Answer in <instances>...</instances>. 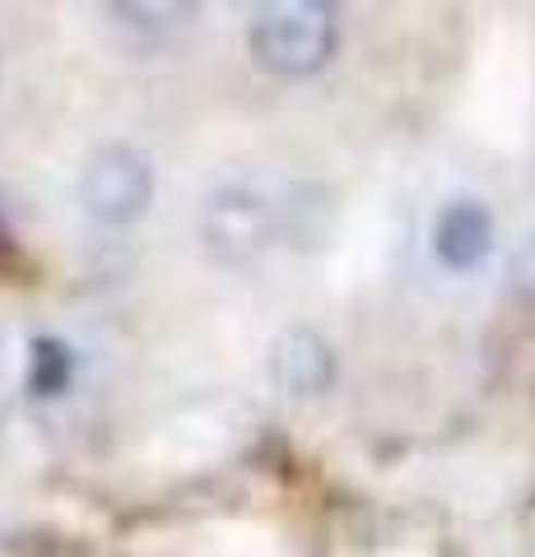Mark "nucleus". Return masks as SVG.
Masks as SVG:
<instances>
[{
  "label": "nucleus",
  "instance_id": "1",
  "mask_svg": "<svg viewBox=\"0 0 535 557\" xmlns=\"http://www.w3.org/2000/svg\"><path fill=\"white\" fill-rule=\"evenodd\" d=\"M340 47V20L336 5L321 0H275L256 5L247 24V51L252 61L280 79H303L331 65Z\"/></svg>",
  "mask_w": 535,
  "mask_h": 557
},
{
  "label": "nucleus",
  "instance_id": "2",
  "mask_svg": "<svg viewBox=\"0 0 535 557\" xmlns=\"http://www.w3.org/2000/svg\"><path fill=\"white\" fill-rule=\"evenodd\" d=\"M80 205L102 228H126L154 205V163L135 145H98L80 168Z\"/></svg>",
  "mask_w": 535,
  "mask_h": 557
},
{
  "label": "nucleus",
  "instance_id": "3",
  "mask_svg": "<svg viewBox=\"0 0 535 557\" xmlns=\"http://www.w3.org/2000/svg\"><path fill=\"white\" fill-rule=\"evenodd\" d=\"M494 209L479 196H452L434 214V256L442 270L471 274L494 251Z\"/></svg>",
  "mask_w": 535,
  "mask_h": 557
},
{
  "label": "nucleus",
  "instance_id": "4",
  "mask_svg": "<svg viewBox=\"0 0 535 557\" xmlns=\"http://www.w3.org/2000/svg\"><path fill=\"white\" fill-rule=\"evenodd\" d=\"M205 237L229 260H247L270 242V205L252 186H229L205 205Z\"/></svg>",
  "mask_w": 535,
  "mask_h": 557
},
{
  "label": "nucleus",
  "instance_id": "5",
  "mask_svg": "<svg viewBox=\"0 0 535 557\" xmlns=\"http://www.w3.org/2000/svg\"><path fill=\"white\" fill-rule=\"evenodd\" d=\"M270 381L275 391L313 399L336 381V354L317 330H284L280 339L270 344Z\"/></svg>",
  "mask_w": 535,
  "mask_h": 557
},
{
  "label": "nucleus",
  "instance_id": "6",
  "mask_svg": "<svg viewBox=\"0 0 535 557\" xmlns=\"http://www.w3.org/2000/svg\"><path fill=\"white\" fill-rule=\"evenodd\" d=\"M65 354H71V348H61L57 339H38V354H33L28 376L42 395H57V391H65V381H71V358Z\"/></svg>",
  "mask_w": 535,
  "mask_h": 557
}]
</instances>
